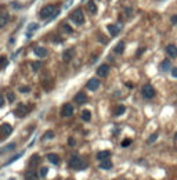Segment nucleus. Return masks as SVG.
Segmentation results:
<instances>
[{
    "mask_svg": "<svg viewBox=\"0 0 177 180\" xmlns=\"http://www.w3.org/2000/svg\"><path fill=\"white\" fill-rule=\"evenodd\" d=\"M60 14V10L55 9L54 4H47V6H44L42 10H40V18H43V20H53V18H55L57 15Z\"/></svg>",
    "mask_w": 177,
    "mask_h": 180,
    "instance_id": "obj_1",
    "label": "nucleus"
},
{
    "mask_svg": "<svg viewBox=\"0 0 177 180\" xmlns=\"http://www.w3.org/2000/svg\"><path fill=\"white\" fill-rule=\"evenodd\" d=\"M69 165H71L72 169H76V171H80V169L86 168V164H84V162L80 159V157H78V155H73L72 158H71Z\"/></svg>",
    "mask_w": 177,
    "mask_h": 180,
    "instance_id": "obj_2",
    "label": "nucleus"
},
{
    "mask_svg": "<svg viewBox=\"0 0 177 180\" xmlns=\"http://www.w3.org/2000/svg\"><path fill=\"white\" fill-rule=\"evenodd\" d=\"M71 21H73L76 25H82L84 22V15H83V11H82L80 9L75 10V11L71 14Z\"/></svg>",
    "mask_w": 177,
    "mask_h": 180,
    "instance_id": "obj_3",
    "label": "nucleus"
},
{
    "mask_svg": "<svg viewBox=\"0 0 177 180\" xmlns=\"http://www.w3.org/2000/svg\"><path fill=\"white\" fill-rule=\"evenodd\" d=\"M141 94H143V97L147 100L152 99L154 96H155V89H154L151 85H145L144 87H143V90H141Z\"/></svg>",
    "mask_w": 177,
    "mask_h": 180,
    "instance_id": "obj_4",
    "label": "nucleus"
},
{
    "mask_svg": "<svg viewBox=\"0 0 177 180\" xmlns=\"http://www.w3.org/2000/svg\"><path fill=\"white\" fill-rule=\"evenodd\" d=\"M73 114V107L71 104H64L61 108V117L62 118H69Z\"/></svg>",
    "mask_w": 177,
    "mask_h": 180,
    "instance_id": "obj_5",
    "label": "nucleus"
},
{
    "mask_svg": "<svg viewBox=\"0 0 177 180\" xmlns=\"http://www.w3.org/2000/svg\"><path fill=\"white\" fill-rule=\"evenodd\" d=\"M29 112V110H28V107L27 105H24V104H19L18 107H17V110L14 111V114L17 115L18 118H22V117H25V115Z\"/></svg>",
    "mask_w": 177,
    "mask_h": 180,
    "instance_id": "obj_6",
    "label": "nucleus"
},
{
    "mask_svg": "<svg viewBox=\"0 0 177 180\" xmlns=\"http://www.w3.org/2000/svg\"><path fill=\"white\" fill-rule=\"evenodd\" d=\"M98 87H100V81H98V79H96V78L90 79V81L86 83V89L91 90V92H96Z\"/></svg>",
    "mask_w": 177,
    "mask_h": 180,
    "instance_id": "obj_7",
    "label": "nucleus"
},
{
    "mask_svg": "<svg viewBox=\"0 0 177 180\" xmlns=\"http://www.w3.org/2000/svg\"><path fill=\"white\" fill-rule=\"evenodd\" d=\"M108 72H109V65H107V64H102V65H100L97 68V75L101 76V78H105L108 75Z\"/></svg>",
    "mask_w": 177,
    "mask_h": 180,
    "instance_id": "obj_8",
    "label": "nucleus"
},
{
    "mask_svg": "<svg viewBox=\"0 0 177 180\" xmlns=\"http://www.w3.org/2000/svg\"><path fill=\"white\" fill-rule=\"evenodd\" d=\"M166 54H168L169 57H172V58H176L177 57V46L169 45L168 47H166Z\"/></svg>",
    "mask_w": 177,
    "mask_h": 180,
    "instance_id": "obj_9",
    "label": "nucleus"
},
{
    "mask_svg": "<svg viewBox=\"0 0 177 180\" xmlns=\"http://www.w3.org/2000/svg\"><path fill=\"white\" fill-rule=\"evenodd\" d=\"M0 132L4 135V137H7L9 135H11V133H12L11 125H9V123H3V125L0 126Z\"/></svg>",
    "mask_w": 177,
    "mask_h": 180,
    "instance_id": "obj_10",
    "label": "nucleus"
},
{
    "mask_svg": "<svg viewBox=\"0 0 177 180\" xmlns=\"http://www.w3.org/2000/svg\"><path fill=\"white\" fill-rule=\"evenodd\" d=\"M73 100H75L76 104H84V103L87 101V97H86V94H84L83 92H80V93L76 94L75 99H73Z\"/></svg>",
    "mask_w": 177,
    "mask_h": 180,
    "instance_id": "obj_11",
    "label": "nucleus"
},
{
    "mask_svg": "<svg viewBox=\"0 0 177 180\" xmlns=\"http://www.w3.org/2000/svg\"><path fill=\"white\" fill-rule=\"evenodd\" d=\"M109 157H111V151H108V150L100 151V153L97 154V159H98V161H105V159H108Z\"/></svg>",
    "mask_w": 177,
    "mask_h": 180,
    "instance_id": "obj_12",
    "label": "nucleus"
},
{
    "mask_svg": "<svg viewBox=\"0 0 177 180\" xmlns=\"http://www.w3.org/2000/svg\"><path fill=\"white\" fill-rule=\"evenodd\" d=\"M107 28H108L111 36H116L118 33H119V31H120V25H115V24H109Z\"/></svg>",
    "mask_w": 177,
    "mask_h": 180,
    "instance_id": "obj_13",
    "label": "nucleus"
},
{
    "mask_svg": "<svg viewBox=\"0 0 177 180\" xmlns=\"http://www.w3.org/2000/svg\"><path fill=\"white\" fill-rule=\"evenodd\" d=\"M35 54H36L37 57L43 58V57H46V56H47V50H46L44 47H40V46H36V47H35Z\"/></svg>",
    "mask_w": 177,
    "mask_h": 180,
    "instance_id": "obj_14",
    "label": "nucleus"
},
{
    "mask_svg": "<svg viewBox=\"0 0 177 180\" xmlns=\"http://www.w3.org/2000/svg\"><path fill=\"white\" fill-rule=\"evenodd\" d=\"M9 21H10L9 14H6V13L0 14V28H4L7 24H9Z\"/></svg>",
    "mask_w": 177,
    "mask_h": 180,
    "instance_id": "obj_15",
    "label": "nucleus"
},
{
    "mask_svg": "<svg viewBox=\"0 0 177 180\" xmlns=\"http://www.w3.org/2000/svg\"><path fill=\"white\" fill-rule=\"evenodd\" d=\"M73 57V49H68V50H65L62 53V58L64 61H71Z\"/></svg>",
    "mask_w": 177,
    "mask_h": 180,
    "instance_id": "obj_16",
    "label": "nucleus"
},
{
    "mask_svg": "<svg viewBox=\"0 0 177 180\" xmlns=\"http://www.w3.org/2000/svg\"><path fill=\"white\" fill-rule=\"evenodd\" d=\"M47 159L53 164V165H58V164H60V157H58L57 154H48Z\"/></svg>",
    "mask_w": 177,
    "mask_h": 180,
    "instance_id": "obj_17",
    "label": "nucleus"
},
{
    "mask_svg": "<svg viewBox=\"0 0 177 180\" xmlns=\"http://www.w3.org/2000/svg\"><path fill=\"white\" fill-rule=\"evenodd\" d=\"M37 173L35 171H28L25 173V180H37Z\"/></svg>",
    "mask_w": 177,
    "mask_h": 180,
    "instance_id": "obj_18",
    "label": "nucleus"
},
{
    "mask_svg": "<svg viewBox=\"0 0 177 180\" xmlns=\"http://www.w3.org/2000/svg\"><path fill=\"white\" fill-rule=\"evenodd\" d=\"M17 147V144L15 143H11V144H7L6 147H3V148H0V155L2 154H4V153H9V151H12L14 148Z\"/></svg>",
    "mask_w": 177,
    "mask_h": 180,
    "instance_id": "obj_19",
    "label": "nucleus"
},
{
    "mask_svg": "<svg viewBox=\"0 0 177 180\" xmlns=\"http://www.w3.org/2000/svg\"><path fill=\"white\" fill-rule=\"evenodd\" d=\"M112 162L108 161V159H105V161H101V164H100V168L101 169H105V171H108V169H112Z\"/></svg>",
    "mask_w": 177,
    "mask_h": 180,
    "instance_id": "obj_20",
    "label": "nucleus"
},
{
    "mask_svg": "<svg viewBox=\"0 0 177 180\" xmlns=\"http://www.w3.org/2000/svg\"><path fill=\"white\" fill-rule=\"evenodd\" d=\"M114 51H115L116 54H122L123 51H125V42L122 40V42H119V43H118V45L115 46Z\"/></svg>",
    "mask_w": 177,
    "mask_h": 180,
    "instance_id": "obj_21",
    "label": "nucleus"
},
{
    "mask_svg": "<svg viewBox=\"0 0 177 180\" xmlns=\"http://www.w3.org/2000/svg\"><path fill=\"white\" fill-rule=\"evenodd\" d=\"M125 111H126V107H125V105H118L116 110L114 111V115L115 117H119V115L125 114Z\"/></svg>",
    "mask_w": 177,
    "mask_h": 180,
    "instance_id": "obj_22",
    "label": "nucleus"
},
{
    "mask_svg": "<svg viewBox=\"0 0 177 180\" xmlns=\"http://www.w3.org/2000/svg\"><path fill=\"white\" fill-rule=\"evenodd\" d=\"M82 119H83L84 122H90V119H91V112L89 111V110H84V111L82 112Z\"/></svg>",
    "mask_w": 177,
    "mask_h": 180,
    "instance_id": "obj_23",
    "label": "nucleus"
},
{
    "mask_svg": "<svg viewBox=\"0 0 177 180\" xmlns=\"http://www.w3.org/2000/svg\"><path fill=\"white\" fill-rule=\"evenodd\" d=\"M87 9H89V11H90L91 14H96V13H97V6L94 4L93 0H89V3H87Z\"/></svg>",
    "mask_w": 177,
    "mask_h": 180,
    "instance_id": "obj_24",
    "label": "nucleus"
},
{
    "mask_svg": "<svg viewBox=\"0 0 177 180\" xmlns=\"http://www.w3.org/2000/svg\"><path fill=\"white\" fill-rule=\"evenodd\" d=\"M37 28H39V25L37 24H29V27H28V38H30V36H32V32L33 31H36Z\"/></svg>",
    "mask_w": 177,
    "mask_h": 180,
    "instance_id": "obj_25",
    "label": "nucleus"
},
{
    "mask_svg": "<svg viewBox=\"0 0 177 180\" xmlns=\"http://www.w3.org/2000/svg\"><path fill=\"white\" fill-rule=\"evenodd\" d=\"M22 155H24V153H19V154H17V155L11 157V158H10L9 161H7L6 164H4V166H7V165H10V164H12V162H14V161H17V159H18V158H21Z\"/></svg>",
    "mask_w": 177,
    "mask_h": 180,
    "instance_id": "obj_26",
    "label": "nucleus"
},
{
    "mask_svg": "<svg viewBox=\"0 0 177 180\" xmlns=\"http://www.w3.org/2000/svg\"><path fill=\"white\" fill-rule=\"evenodd\" d=\"M169 68H170V61L163 60L162 63H161V71H168Z\"/></svg>",
    "mask_w": 177,
    "mask_h": 180,
    "instance_id": "obj_27",
    "label": "nucleus"
},
{
    "mask_svg": "<svg viewBox=\"0 0 177 180\" xmlns=\"http://www.w3.org/2000/svg\"><path fill=\"white\" fill-rule=\"evenodd\" d=\"M7 65H9V60L6 57H0V68L4 69Z\"/></svg>",
    "mask_w": 177,
    "mask_h": 180,
    "instance_id": "obj_28",
    "label": "nucleus"
},
{
    "mask_svg": "<svg viewBox=\"0 0 177 180\" xmlns=\"http://www.w3.org/2000/svg\"><path fill=\"white\" fill-rule=\"evenodd\" d=\"M61 29H62L65 33H72V32H73V31H72V28L69 27L68 24H62V27H61Z\"/></svg>",
    "mask_w": 177,
    "mask_h": 180,
    "instance_id": "obj_29",
    "label": "nucleus"
},
{
    "mask_svg": "<svg viewBox=\"0 0 177 180\" xmlns=\"http://www.w3.org/2000/svg\"><path fill=\"white\" fill-rule=\"evenodd\" d=\"M48 173V168L47 166H43V168H40V172H39V176H42V177H44Z\"/></svg>",
    "mask_w": 177,
    "mask_h": 180,
    "instance_id": "obj_30",
    "label": "nucleus"
},
{
    "mask_svg": "<svg viewBox=\"0 0 177 180\" xmlns=\"http://www.w3.org/2000/svg\"><path fill=\"white\" fill-rule=\"evenodd\" d=\"M30 65H32V69H33V71L36 72V71H39V69H40V67H42V64H40L39 61H36V63H32V64H30Z\"/></svg>",
    "mask_w": 177,
    "mask_h": 180,
    "instance_id": "obj_31",
    "label": "nucleus"
},
{
    "mask_svg": "<svg viewBox=\"0 0 177 180\" xmlns=\"http://www.w3.org/2000/svg\"><path fill=\"white\" fill-rule=\"evenodd\" d=\"M53 137H54V133L51 132V130H48L46 135H43L42 139H43V140H48V139H53Z\"/></svg>",
    "mask_w": 177,
    "mask_h": 180,
    "instance_id": "obj_32",
    "label": "nucleus"
},
{
    "mask_svg": "<svg viewBox=\"0 0 177 180\" xmlns=\"http://www.w3.org/2000/svg\"><path fill=\"white\" fill-rule=\"evenodd\" d=\"M37 162H39V155H33L32 158H30V165L35 166V165L37 164Z\"/></svg>",
    "mask_w": 177,
    "mask_h": 180,
    "instance_id": "obj_33",
    "label": "nucleus"
},
{
    "mask_svg": "<svg viewBox=\"0 0 177 180\" xmlns=\"http://www.w3.org/2000/svg\"><path fill=\"white\" fill-rule=\"evenodd\" d=\"M130 144H132V139H125L122 141V147H129Z\"/></svg>",
    "mask_w": 177,
    "mask_h": 180,
    "instance_id": "obj_34",
    "label": "nucleus"
},
{
    "mask_svg": "<svg viewBox=\"0 0 177 180\" xmlns=\"http://www.w3.org/2000/svg\"><path fill=\"white\" fill-rule=\"evenodd\" d=\"M156 139H158V133H154V135H151L150 136V139H148V143H154V141L156 140Z\"/></svg>",
    "mask_w": 177,
    "mask_h": 180,
    "instance_id": "obj_35",
    "label": "nucleus"
},
{
    "mask_svg": "<svg viewBox=\"0 0 177 180\" xmlns=\"http://www.w3.org/2000/svg\"><path fill=\"white\" fill-rule=\"evenodd\" d=\"M19 92H21V93H29L30 89L28 86H21V87H19Z\"/></svg>",
    "mask_w": 177,
    "mask_h": 180,
    "instance_id": "obj_36",
    "label": "nucleus"
},
{
    "mask_svg": "<svg viewBox=\"0 0 177 180\" xmlns=\"http://www.w3.org/2000/svg\"><path fill=\"white\" fill-rule=\"evenodd\" d=\"M7 100H9L10 103H12V101L15 100V96H14L12 93H9V94H7Z\"/></svg>",
    "mask_w": 177,
    "mask_h": 180,
    "instance_id": "obj_37",
    "label": "nucleus"
},
{
    "mask_svg": "<svg viewBox=\"0 0 177 180\" xmlns=\"http://www.w3.org/2000/svg\"><path fill=\"white\" fill-rule=\"evenodd\" d=\"M170 71H172V76H174V78H177V68H176V67H173V68H172Z\"/></svg>",
    "mask_w": 177,
    "mask_h": 180,
    "instance_id": "obj_38",
    "label": "nucleus"
},
{
    "mask_svg": "<svg viewBox=\"0 0 177 180\" xmlns=\"http://www.w3.org/2000/svg\"><path fill=\"white\" fill-rule=\"evenodd\" d=\"M170 21H172V24H173V25H177V14L173 15V17L170 18Z\"/></svg>",
    "mask_w": 177,
    "mask_h": 180,
    "instance_id": "obj_39",
    "label": "nucleus"
},
{
    "mask_svg": "<svg viewBox=\"0 0 177 180\" xmlns=\"http://www.w3.org/2000/svg\"><path fill=\"white\" fill-rule=\"evenodd\" d=\"M68 141H69V146H71V147H73V146L76 144V143H75V139H73V137H69Z\"/></svg>",
    "mask_w": 177,
    "mask_h": 180,
    "instance_id": "obj_40",
    "label": "nucleus"
},
{
    "mask_svg": "<svg viewBox=\"0 0 177 180\" xmlns=\"http://www.w3.org/2000/svg\"><path fill=\"white\" fill-rule=\"evenodd\" d=\"M11 6L14 7V9H19V7H21V6H19V4H18V3H17V2H14V3L11 4Z\"/></svg>",
    "mask_w": 177,
    "mask_h": 180,
    "instance_id": "obj_41",
    "label": "nucleus"
},
{
    "mask_svg": "<svg viewBox=\"0 0 177 180\" xmlns=\"http://www.w3.org/2000/svg\"><path fill=\"white\" fill-rule=\"evenodd\" d=\"M3 105H4V99L0 96V107H3Z\"/></svg>",
    "mask_w": 177,
    "mask_h": 180,
    "instance_id": "obj_42",
    "label": "nucleus"
},
{
    "mask_svg": "<svg viewBox=\"0 0 177 180\" xmlns=\"http://www.w3.org/2000/svg\"><path fill=\"white\" fill-rule=\"evenodd\" d=\"M174 139H176V140H177V132H176V135H174Z\"/></svg>",
    "mask_w": 177,
    "mask_h": 180,
    "instance_id": "obj_43",
    "label": "nucleus"
},
{
    "mask_svg": "<svg viewBox=\"0 0 177 180\" xmlns=\"http://www.w3.org/2000/svg\"><path fill=\"white\" fill-rule=\"evenodd\" d=\"M9 180H15V179H14V177H11V179H9Z\"/></svg>",
    "mask_w": 177,
    "mask_h": 180,
    "instance_id": "obj_44",
    "label": "nucleus"
}]
</instances>
